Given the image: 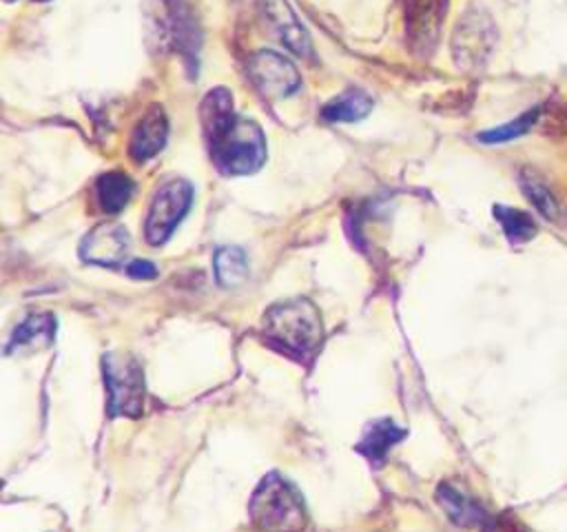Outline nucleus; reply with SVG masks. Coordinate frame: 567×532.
Returning a JSON list of instances; mask_svg holds the SVG:
<instances>
[{
  "label": "nucleus",
  "mask_w": 567,
  "mask_h": 532,
  "mask_svg": "<svg viewBox=\"0 0 567 532\" xmlns=\"http://www.w3.org/2000/svg\"><path fill=\"white\" fill-rule=\"evenodd\" d=\"M208 155L221 175H252L266 160V137L257 122L237 115L228 89L215 86L199 106Z\"/></svg>",
  "instance_id": "obj_1"
},
{
  "label": "nucleus",
  "mask_w": 567,
  "mask_h": 532,
  "mask_svg": "<svg viewBox=\"0 0 567 532\" xmlns=\"http://www.w3.org/2000/svg\"><path fill=\"white\" fill-rule=\"evenodd\" d=\"M264 337L290 357H310L323 339L321 315L308 299L279 301L264 315Z\"/></svg>",
  "instance_id": "obj_2"
},
{
  "label": "nucleus",
  "mask_w": 567,
  "mask_h": 532,
  "mask_svg": "<svg viewBox=\"0 0 567 532\" xmlns=\"http://www.w3.org/2000/svg\"><path fill=\"white\" fill-rule=\"evenodd\" d=\"M250 519L259 532H303L308 510L299 490L279 472H270L250 499Z\"/></svg>",
  "instance_id": "obj_3"
},
{
  "label": "nucleus",
  "mask_w": 567,
  "mask_h": 532,
  "mask_svg": "<svg viewBox=\"0 0 567 532\" xmlns=\"http://www.w3.org/2000/svg\"><path fill=\"white\" fill-rule=\"evenodd\" d=\"M106 408L113 417H140L144 406V372L135 357L109 352L102 359Z\"/></svg>",
  "instance_id": "obj_4"
},
{
  "label": "nucleus",
  "mask_w": 567,
  "mask_h": 532,
  "mask_svg": "<svg viewBox=\"0 0 567 532\" xmlns=\"http://www.w3.org/2000/svg\"><path fill=\"white\" fill-rule=\"evenodd\" d=\"M193 204V184L184 177L164 180L148 206V217L144 224V235L151 246H162L179 222L186 217Z\"/></svg>",
  "instance_id": "obj_5"
},
{
  "label": "nucleus",
  "mask_w": 567,
  "mask_h": 532,
  "mask_svg": "<svg viewBox=\"0 0 567 532\" xmlns=\"http://www.w3.org/2000/svg\"><path fill=\"white\" fill-rule=\"evenodd\" d=\"M248 73L252 78V84L272 100L292 95L301 84V75L292 60L268 49L250 55Z\"/></svg>",
  "instance_id": "obj_6"
},
{
  "label": "nucleus",
  "mask_w": 567,
  "mask_h": 532,
  "mask_svg": "<svg viewBox=\"0 0 567 532\" xmlns=\"http://www.w3.org/2000/svg\"><path fill=\"white\" fill-rule=\"evenodd\" d=\"M131 248L128 231L117 222H102L80 242V257L86 264L117 266Z\"/></svg>",
  "instance_id": "obj_7"
},
{
  "label": "nucleus",
  "mask_w": 567,
  "mask_h": 532,
  "mask_svg": "<svg viewBox=\"0 0 567 532\" xmlns=\"http://www.w3.org/2000/svg\"><path fill=\"white\" fill-rule=\"evenodd\" d=\"M166 140H168V117L159 104H153L135 124L128 153L135 162L153 160L166 146Z\"/></svg>",
  "instance_id": "obj_8"
},
{
  "label": "nucleus",
  "mask_w": 567,
  "mask_h": 532,
  "mask_svg": "<svg viewBox=\"0 0 567 532\" xmlns=\"http://www.w3.org/2000/svg\"><path fill=\"white\" fill-rule=\"evenodd\" d=\"M264 11L268 22L272 24L275 33L279 40L295 51L297 55H308L310 53V35L303 29V24L297 20L295 11L288 7L286 0H264Z\"/></svg>",
  "instance_id": "obj_9"
},
{
  "label": "nucleus",
  "mask_w": 567,
  "mask_h": 532,
  "mask_svg": "<svg viewBox=\"0 0 567 532\" xmlns=\"http://www.w3.org/2000/svg\"><path fill=\"white\" fill-rule=\"evenodd\" d=\"M436 497L454 523L465 525V528H478L483 532H487L494 525L492 516L483 510V505L476 503L472 497L463 494L458 488L445 483L439 488Z\"/></svg>",
  "instance_id": "obj_10"
},
{
  "label": "nucleus",
  "mask_w": 567,
  "mask_h": 532,
  "mask_svg": "<svg viewBox=\"0 0 567 532\" xmlns=\"http://www.w3.org/2000/svg\"><path fill=\"white\" fill-rule=\"evenodd\" d=\"M166 33L182 55L197 58L199 31L195 20L188 16V9L179 0H166Z\"/></svg>",
  "instance_id": "obj_11"
},
{
  "label": "nucleus",
  "mask_w": 567,
  "mask_h": 532,
  "mask_svg": "<svg viewBox=\"0 0 567 532\" xmlns=\"http://www.w3.org/2000/svg\"><path fill=\"white\" fill-rule=\"evenodd\" d=\"M405 437V430L399 428L394 421L390 419H379L368 423L357 450L372 463H381L388 454V450L401 441Z\"/></svg>",
  "instance_id": "obj_12"
},
{
  "label": "nucleus",
  "mask_w": 567,
  "mask_h": 532,
  "mask_svg": "<svg viewBox=\"0 0 567 532\" xmlns=\"http://www.w3.org/2000/svg\"><path fill=\"white\" fill-rule=\"evenodd\" d=\"M133 191H135V184L126 173L111 171L100 175L95 182V200L100 211L109 215L120 213L133 197Z\"/></svg>",
  "instance_id": "obj_13"
},
{
  "label": "nucleus",
  "mask_w": 567,
  "mask_h": 532,
  "mask_svg": "<svg viewBox=\"0 0 567 532\" xmlns=\"http://www.w3.org/2000/svg\"><path fill=\"white\" fill-rule=\"evenodd\" d=\"M370 111H372V98L361 89H348L323 106L321 117L326 122H359Z\"/></svg>",
  "instance_id": "obj_14"
},
{
  "label": "nucleus",
  "mask_w": 567,
  "mask_h": 532,
  "mask_svg": "<svg viewBox=\"0 0 567 532\" xmlns=\"http://www.w3.org/2000/svg\"><path fill=\"white\" fill-rule=\"evenodd\" d=\"M215 266V277L221 286H239L248 277V257L241 248L237 246H224L215 253L213 259Z\"/></svg>",
  "instance_id": "obj_15"
},
{
  "label": "nucleus",
  "mask_w": 567,
  "mask_h": 532,
  "mask_svg": "<svg viewBox=\"0 0 567 532\" xmlns=\"http://www.w3.org/2000/svg\"><path fill=\"white\" fill-rule=\"evenodd\" d=\"M53 332H55V319L51 315H31L13 330L9 350L18 346H44L53 339Z\"/></svg>",
  "instance_id": "obj_16"
},
{
  "label": "nucleus",
  "mask_w": 567,
  "mask_h": 532,
  "mask_svg": "<svg viewBox=\"0 0 567 532\" xmlns=\"http://www.w3.org/2000/svg\"><path fill=\"white\" fill-rule=\"evenodd\" d=\"M494 219L501 224L509 244H523L536 235V222L525 211L512 206H494Z\"/></svg>",
  "instance_id": "obj_17"
},
{
  "label": "nucleus",
  "mask_w": 567,
  "mask_h": 532,
  "mask_svg": "<svg viewBox=\"0 0 567 532\" xmlns=\"http://www.w3.org/2000/svg\"><path fill=\"white\" fill-rule=\"evenodd\" d=\"M520 188L525 191L527 200L545 215V217H556L558 215V206L556 200L551 195V191L547 188V184L529 168L520 171Z\"/></svg>",
  "instance_id": "obj_18"
},
{
  "label": "nucleus",
  "mask_w": 567,
  "mask_h": 532,
  "mask_svg": "<svg viewBox=\"0 0 567 532\" xmlns=\"http://www.w3.org/2000/svg\"><path fill=\"white\" fill-rule=\"evenodd\" d=\"M536 115H538V109L527 111V113L518 115L516 120H512L507 124H501V126H494L489 131H483L478 135V140L485 142V144H498V142H507V140L520 137L523 133H527L532 129V124L536 122Z\"/></svg>",
  "instance_id": "obj_19"
},
{
  "label": "nucleus",
  "mask_w": 567,
  "mask_h": 532,
  "mask_svg": "<svg viewBox=\"0 0 567 532\" xmlns=\"http://www.w3.org/2000/svg\"><path fill=\"white\" fill-rule=\"evenodd\" d=\"M126 275L133 279H153V277H157V268H155V264H151L146 259H133L126 266Z\"/></svg>",
  "instance_id": "obj_20"
},
{
  "label": "nucleus",
  "mask_w": 567,
  "mask_h": 532,
  "mask_svg": "<svg viewBox=\"0 0 567 532\" xmlns=\"http://www.w3.org/2000/svg\"><path fill=\"white\" fill-rule=\"evenodd\" d=\"M33 2H49V0H33Z\"/></svg>",
  "instance_id": "obj_21"
}]
</instances>
